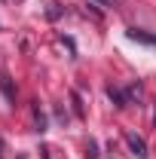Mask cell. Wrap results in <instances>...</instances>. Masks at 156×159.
<instances>
[{
	"label": "cell",
	"instance_id": "cell-2",
	"mask_svg": "<svg viewBox=\"0 0 156 159\" xmlns=\"http://www.w3.org/2000/svg\"><path fill=\"white\" fill-rule=\"evenodd\" d=\"M126 37L135 40V43H147V46H156V37L153 34H147V31H138V28H129L126 31Z\"/></svg>",
	"mask_w": 156,
	"mask_h": 159
},
{
	"label": "cell",
	"instance_id": "cell-3",
	"mask_svg": "<svg viewBox=\"0 0 156 159\" xmlns=\"http://www.w3.org/2000/svg\"><path fill=\"white\" fill-rule=\"evenodd\" d=\"M107 98L113 101L117 107H129V98H126V95H122L119 89H113V86H107Z\"/></svg>",
	"mask_w": 156,
	"mask_h": 159
},
{
	"label": "cell",
	"instance_id": "cell-7",
	"mask_svg": "<svg viewBox=\"0 0 156 159\" xmlns=\"http://www.w3.org/2000/svg\"><path fill=\"white\" fill-rule=\"evenodd\" d=\"M153 122H156V119H153Z\"/></svg>",
	"mask_w": 156,
	"mask_h": 159
},
{
	"label": "cell",
	"instance_id": "cell-1",
	"mask_svg": "<svg viewBox=\"0 0 156 159\" xmlns=\"http://www.w3.org/2000/svg\"><path fill=\"white\" fill-rule=\"evenodd\" d=\"M126 144L132 147V156H135V159H147V141L141 138V135L126 132Z\"/></svg>",
	"mask_w": 156,
	"mask_h": 159
},
{
	"label": "cell",
	"instance_id": "cell-6",
	"mask_svg": "<svg viewBox=\"0 0 156 159\" xmlns=\"http://www.w3.org/2000/svg\"><path fill=\"white\" fill-rule=\"evenodd\" d=\"M101 6H119V0H98Z\"/></svg>",
	"mask_w": 156,
	"mask_h": 159
},
{
	"label": "cell",
	"instance_id": "cell-5",
	"mask_svg": "<svg viewBox=\"0 0 156 159\" xmlns=\"http://www.w3.org/2000/svg\"><path fill=\"white\" fill-rule=\"evenodd\" d=\"M0 86H3V95H6V101H12V83H9V77L0 80Z\"/></svg>",
	"mask_w": 156,
	"mask_h": 159
},
{
	"label": "cell",
	"instance_id": "cell-4",
	"mask_svg": "<svg viewBox=\"0 0 156 159\" xmlns=\"http://www.w3.org/2000/svg\"><path fill=\"white\" fill-rule=\"evenodd\" d=\"M86 156H89V159L101 156V153H98V141H89V144H86Z\"/></svg>",
	"mask_w": 156,
	"mask_h": 159
}]
</instances>
